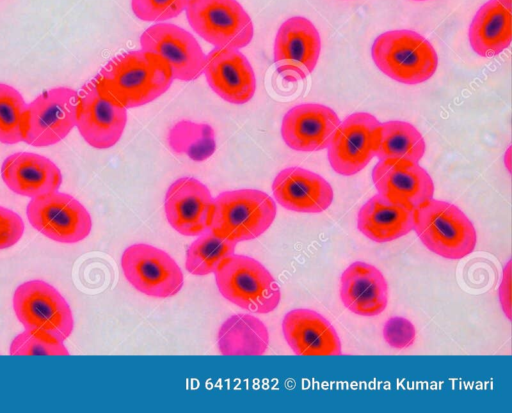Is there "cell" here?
Segmentation results:
<instances>
[{
  "mask_svg": "<svg viewBox=\"0 0 512 413\" xmlns=\"http://www.w3.org/2000/svg\"><path fill=\"white\" fill-rule=\"evenodd\" d=\"M93 82L101 95L127 109L145 105L164 94L173 77L162 57L141 49L111 59Z\"/></svg>",
  "mask_w": 512,
  "mask_h": 413,
  "instance_id": "obj_1",
  "label": "cell"
},
{
  "mask_svg": "<svg viewBox=\"0 0 512 413\" xmlns=\"http://www.w3.org/2000/svg\"><path fill=\"white\" fill-rule=\"evenodd\" d=\"M512 0H489L475 14L469 27V42L481 57H493L511 43Z\"/></svg>",
  "mask_w": 512,
  "mask_h": 413,
  "instance_id": "obj_23",
  "label": "cell"
},
{
  "mask_svg": "<svg viewBox=\"0 0 512 413\" xmlns=\"http://www.w3.org/2000/svg\"><path fill=\"white\" fill-rule=\"evenodd\" d=\"M275 201L257 189L225 191L213 198L209 230L236 243L258 238L272 225Z\"/></svg>",
  "mask_w": 512,
  "mask_h": 413,
  "instance_id": "obj_3",
  "label": "cell"
},
{
  "mask_svg": "<svg viewBox=\"0 0 512 413\" xmlns=\"http://www.w3.org/2000/svg\"><path fill=\"white\" fill-rule=\"evenodd\" d=\"M203 71L210 88L229 103L244 104L255 94L254 71L238 49L215 47L205 56Z\"/></svg>",
  "mask_w": 512,
  "mask_h": 413,
  "instance_id": "obj_16",
  "label": "cell"
},
{
  "mask_svg": "<svg viewBox=\"0 0 512 413\" xmlns=\"http://www.w3.org/2000/svg\"><path fill=\"white\" fill-rule=\"evenodd\" d=\"M381 122L367 112L347 116L337 127L328 147L332 169L343 176L363 170L376 156Z\"/></svg>",
  "mask_w": 512,
  "mask_h": 413,
  "instance_id": "obj_11",
  "label": "cell"
},
{
  "mask_svg": "<svg viewBox=\"0 0 512 413\" xmlns=\"http://www.w3.org/2000/svg\"><path fill=\"white\" fill-rule=\"evenodd\" d=\"M236 244L216 236L208 229L187 249L185 268L196 276L214 273L224 259L235 253Z\"/></svg>",
  "mask_w": 512,
  "mask_h": 413,
  "instance_id": "obj_27",
  "label": "cell"
},
{
  "mask_svg": "<svg viewBox=\"0 0 512 413\" xmlns=\"http://www.w3.org/2000/svg\"><path fill=\"white\" fill-rule=\"evenodd\" d=\"M357 227L374 242L393 241L413 230V209L394 203L378 193L360 208Z\"/></svg>",
  "mask_w": 512,
  "mask_h": 413,
  "instance_id": "obj_24",
  "label": "cell"
},
{
  "mask_svg": "<svg viewBox=\"0 0 512 413\" xmlns=\"http://www.w3.org/2000/svg\"><path fill=\"white\" fill-rule=\"evenodd\" d=\"M217 345L219 352L226 356L263 355L268 349L269 332L259 318L235 314L220 326Z\"/></svg>",
  "mask_w": 512,
  "mask_h": 413,
  "instance_id": "obj_25",
  "label": "cell"
},
{
  "mask_svg": "<svg viewBox=\"0 0 512 413\" xmlns=\"http://www.w3.org/2000/svg\"><path fill=\"white\" fill-rule=\"evenodd\" d=\"M340 297L352 313L376 316L387 306L388 285L376 267L357 261L350 264L341 275Z\"/></svg>",
  "mask_w": 512,
  "mask_h": 413,
  "instance_id": "obj_22",
  "label": "cell"
},
{
  "mask_svg": "<svg viewBox=\"0 0 512 413\" xmlns=\"http://www.w3.org/2000/svg\"><path fill=\"white\" fill-rule=\"evenodd\" d=\"M273 51L277 72L289 82L302 80L317 65L321 51L319 32L307 18L291 17L279 27Z\"/></svg>",
  "mask_w": 512,
  "mask_h": 413,
  "instance_id": "obj_12",
  "label": "cell"
},
{
  "mask_svg": "<svg viewBox=\"0 0 512 413\" xmlns=\"http://www.w3.org/2000/svg\"><path fill=\"white\" fill-rule=\"evenodd\" d=\"M9 353L12 356L69 355L63 341L34 329H25L18 334L10 344Z\"/></svg>",
  "mask_w": 512,
  "mask_h": 413,
  "instance_id": "obj_30",
  "label": "cell"
},
{
  "mask_svg": "<svg viewBox=\"0 0 512 413\" xmlns=\"http://www.w3.org/2000/svg\"><path fill=\"white\" fill-rule=\"evenodd\" d=\"M371 55L378 69L403 84H419L435 73L438 56L432 44L412 30H391L373 42Z\"/></svg>",
  "mask_w": 512,
  "mask_h": 413,
  "instance_id": "obj_4",
  "label": "cell"
},
{
  "mask_svg": "<svg viewBox=\"0 0 512 413\" xmlns=\"http://www.w3.org/2000/svg\"><path fill=\"white\" fill-rule=\"evenodd\" d=\"M272 192L285 209L300 213H320L333 201V189L322 176L301 167L281 170L273 180Z\"/></svg>",
  "mask_w": 512,
  "mask_h": 413,
  "instance_id": "obj_19",
  "label": "cell"
},
{
  "mask_svg": "<svg viewBox=\"0 0 512 413\" xmlns=\"http://www.w3.org/2000/svg\"><path fill=\"white\" fill-rule=\"evenodd\" d=\"M127 122L126 108L101 95L93 80L78 92L76 126L93 148L107 149L121 138Z\"/></svg>",
  "mask_w": 512,
  "mask_h": 413,
  "instance_id": "obj_14",
  "label": "cell"
},
{
  "mask_svg": "<svg viewBox=\"0 0 512 413\" xmlns=\"http://www.w3.org/2000/svg\"><path fill=\"white\" fill-rule=\"evenodd\" d=\"M15 315L25 329L43 331L61 341L72 333V310L60 292L42 280L19 285L13 295Z\"/></svg>",
  "mask_w": 512,
  "mask_h": 413,
  "instance_id": "obj_7",
  "label": "cell"
},
{
  "mask_svg": "<svg viewBox=\"0 0 512 413\" xmlns=\"http://www.w3.org/2000/svg\"><path fill=\"white\" fill-rule=\"evenodd\" d=\"M141 49L162 57L170 67L173 79L191 81L204 68L205 55L195 37L171 23H156L140 36Z\"/></svg>",
  "mask_w": 512,
  "mask_h": 413,
  "instance_id": "obj_13",
  "label": "cell"
},
{
  "mask_svg": "<svg viewBox=\"0 0 512 413\" xmlns=\"http://www.w3.org/2000/svg\"><path fill=\"white\" fill-rule=\"evenodd\" d=\"M426 144L421 133L411 123L391 120L381 123L376 157L379 160H404L418 163L425 154Z\"/></svg>",
  "mask_w": 512,
  "mask_h": 413,
  "instance_id": "obj_26",
  "label": "cell"
},
{
  "mask_svg": "<svg viewBox=\"0 0 512 413\" xmlns=\"http://www.w3.org/2000/svg\"><path fill=\"white\" fill-rule=\"evenodd\" d=\"M27 104L14 87L0 83V142L23 141Z\"/></svg>",
  "mask_w": 512,
  "mask_h": 413,
  "instance_id": "obj_29",
  "label": "cell"
},
{
  "mask_svg": "<svg viewBox=\"0 0 512 413\" xmlns=\"http://www.w3.org/2000/svg\"><path fill=\"white\" fill-rule=\"evenodd\" d=\"M1 177L11 191L30 198L58 191L62 183V174L56 164L31 152L8 156L2 163Z\"/></svg>",
  "mask_w": 512,
  "mask_h": 413,
  "instance_id": "obj_21",
  "label": "cell"
},
{
  "mask_svg": "<svg viewBox=\"0 0 512 413\" xmlns=\"http://www.w3.org/2000/svg\"><path fill=\"white\" fill-rule=\"evenodd\" d=\"M26 214L37 231L60 243L82 241L92 229L87 209L73 196L59 191L31 198Z\"/></svg>",
  "mask_w": 512,
  "mask_h": 413,
  "instance_id": "obj_10",
  "label": "cell"
},
{
  "mask_svg": "<svg viewBox=\"0 0 512 413\" xmlns=\"http://www.w3.org/2000/svg\"><path fill=\"white\" fill-rule=\"evenodd\" d=\"M24 230L22 218L11 209L0 206V250L15 245Z\"/></svg>",
  "mask_w": 512,
  "mask_h": 413,
  "instance_id": "obj_33",
  "label": "cell"
},
{
  "mask_svg": "<svg viewBox=\"0 0 512 413\" xmlns=\"http://www.w3.org/2000/svg\"><path fill=\"white\" fill-rule=\"evenodd\" d=\"M214 275L220 294L244 310L267 314L280 302L274 277L252 257L234 253L221 262Z\"/></svg>",
  "mask_w": 512,
  "mask_h": 413,
  "instance_id": "obj_5",
  "label": "cell"
},
{
  "mask_svg": "<svg viewBox=\"0 0 512 413\" xmlns=\"http://www.w3.org/2000/svg\"><path fill=\"white\" fill-rule=\"evenodd\" d=\"M282 331L289 347L297 355L327 356L342 352L334 327L313 310L289 311L282 321Z\"/></svg>",
  "mask_w": 512,
  "mask_h": 413,
  "instance_id": "obj_20",
  "label": "cell"
},
{
  "mask_svg": "<svg viewBox=\"0 0 512 413\" xmlns=\"http://www.w3.org/2000/svg\"><path fill=\"white\" fill-rule=\"evenodd\" d=\"M340 122L335 111L326 105L299 104L284 115L281 135L293 150L320 151L328 147Z\"/></svg>",
  "mask_w": 512,
  "mask_h": 413,
  "instance_id": "obj_17",
  "label": "cell"
},
{
  "mask_svg": "<svg viewBox=\"0 0 512 413\" xmlns=\"http://www.w3.org/2000/svg\"><path fill=\"white\" fill-rule=\"evenodd\" d=\"M127 281L139 292L157 298L178 294L184 276L176 261L165 251L145 243L127 247L121 256Z\"/></svg>",
  "mask_w": 512,
  "mask_h": 413,
  "instance_id": "obj_8",
  "label": "cell"
},
{
  "mask_svg": "<svg viewBox=\"0 0 512 413\" xmlns=\"http://www.w3.org/2000/svg\"><path fill=\"white\" fill-rule=\"evenodd\" d=\"M385 342L395 349H406L411 346L416 338L415 326L404 317H392L383 327Z\"/></svg>",
  "mask_w": 512,
  "mask_h": 413,
  "instance_id": "obj_32",
  "label": "cell"
},
{
  "mask_svg": "<svg viewBox=\"0 0 512 413\" xmlns=\"http://www.w3.org/2000/svg\"><path fill=\"white\" fill-rule=\"evenodd\" d=\"M168 143L172 150L185 154L196 162L208 159L216 149L212 127L187 120H182L171 128Z\"/></svg>",
  "mask_w": 512,
  "mask_h": 413,
  "instance_id": "obj_28",
  "label": "cell"
},
{
  "mask_svg": "<svg viewBox=\"0 0 512 413\" xmlns=\"http://www.w3.org/2000/svg\"><path fill=\"white\" fill-rule=\"evenodd\" d=\"M213 197L199 180L182 177L168 188L164 211L171 227L184 236H199L210 226Z\"/></svg>",
  "mask_w": 512,
  "mask_h": 413,
  "instance_id": "obj_15",
  "label": "cell"
},
{
  "mask_svg": "<svg viewBox=\"0 0 512 413\" xmlns=\"http://www.w3.org/2000/svg\"><path fill=\"white\" fill-rule=\"evenodd\" d=\"M416 1H424V0H416Z\"/></svg>",
  "mask_w": 512,
  "mask_h": 413,
  "instance_id": "obj_35",
  "label": "cell"
},
{
  "mask_svg": "<svg viewBox=\"0 0 512 413\" xmlns=\"http://www.w3.org/2000/svg\"><path fill=\"white\" fill-rule=\"evenodd\" d=\"M185 10L191 28L217 48L240 49L253 38L252 20L236 0H190Z\"/></svg>",
  "mask_w": 512,
  "mask_h": 413,
  "instance_id": "obj_6",
  "label": "cell"
},
{
  "mask_svg": "<svg viewBox=\"0 0 512 413\" xmlns=\"http://www.w3.org/2000/svg\"><path fill=\"white\" fill-rule=\"evenodd\" d=\"M190 0H131L134 15L142 21L160 22L177 17Z\"/></svg>",
  "mask_w": 512,
  "mask_h": 413,
  "instance_id": "obj_31",
  "label": "cell"
},
{
  "mask_svg": "<svg viewBox=\"0 0 512 413\" xmlns=\"http://www.w3.org/2000/svg\"><path fill=\"white\" fill-rule=\"evenodd\" d=\"M500 300L507 317L510 319V263L507 264L502 284L500 286Z\"/></svg>",
  "mask_w": 512,
  "mask_h": 413,
  "instance_id": "obj_34",
  "label": "cell"
},
{
  "mask_svg": "<svg viewBox=\"0 0 512 413\" xmlns=\"http://www.w3.org/2000/svg\"><path fill=\"white\" fill-rule=\"evenodd\" d=\"M372 180L380 195L411 209L433 198V180L418 163L379 160L373 167Z\"/></svg>",
  "mask_w": 512,
  "mask_h": 413,
  "instance_id": "obj_18",
  "label": "cell"
},
{
  "mask_svg": "<svg viewBox=\"0 0 512 413\" xmlns=\"http://www.w3.org/2000/svg\"><path fill=\"white\" fill-rule=\"evenodd\" d=\"M413 229L427 249L446 259L466 257L477 242L475 227L464 212L434 198L413 209Z\"/></svg>",
  "mask_w": 512,
  "mask_h": 413,
  "instance_id": "obj_2",
  "label": "cell"
},
{
  "mask_svg": "<svg viewBox=\"0 0 512 413\" xmlns=\"http://www.w3.org/2000/svg\"><path fill=\"white\" fill-rule=\"evenodd\" d=\"M78 93L68 87L46 90L27 104L23 141L47 147L64 139L76 126Z\"/></svg>",
  "mask_w": 512,
  "mask_h": 413,
  "instance_id": "obj_9",
  "label": "cell"
}]
</instances>
